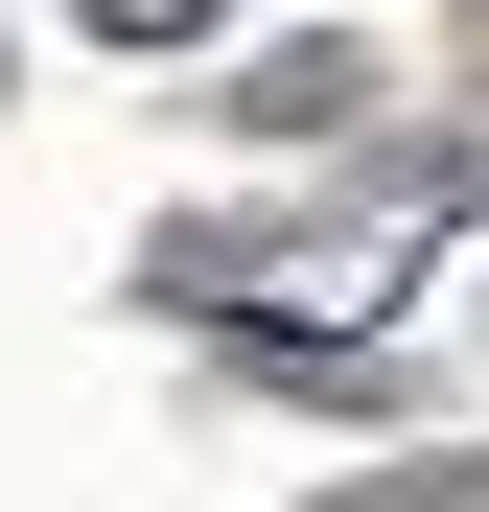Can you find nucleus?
<instances>
[{
	"label": "nucleus",
	"mask_w": 489,
	"mask_h": 512,
	"mask_svg": "<svg viewBox=\"0 0 489 512\" xmlns=\"http://www.w3.org/2000/svg\"><path fill=\"white\" fill-rule=\"evenodd\" d=\"M94 24H140V47H187V24H210V0H94Z\"/></svg>",
	"instance_id": "obj_1"
}]
</instances>
